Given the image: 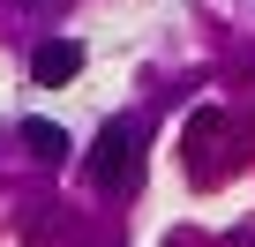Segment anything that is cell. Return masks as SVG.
Returning <instances> with one entry per match:
<instances>
[{
  "mask_svg": "<svg viewBox=\"0 0 255 247\" xmlns=\"http://www.w3.org/2000/svg\"><path fill=\"white\" fill-rule=\"evenodd\" d=\"M30 75H38L45 90H53V82H75V75H83V45H75V38H45V45L30 53Z\"/></svg>",
  "mask_w": 255,
  "mask_h": 247,
  "instance_id": "7a4b0ae2",
  "label": "cell"
},
{
  "mask_svg": "<svg viewBox=\"0 0 255 247\" xmlns=\"http://www.w3.org/2000/svg\"><path fill=\"white\" fill-rule=\"evenodd\" d=\"M210 143H218V105L188 112V165H195V172H210Z\"/></svg>",
  "mask_w": 255,
  "mask_h": 247,
  "instance_id": "277c9868",
  "label": "cell"
},
{
  "mask_svg": "<svg viewBox=\"0 0 255 247\" xmlns=\"http://www.w3.org/2000/svg\"><path fill=\"white\" fill-rule=\"evenodd\" d=\"M90 180H98L105 195L135 180V120H105V128H98V143H90Z\"/></svg>",
  "mask_w": 255,
  "mask_h": 247,
  "instance_id": "6da1fadb",
  "label": "cell"
},
{
  "mask_svg": "<svg viewBox=\"0 0 255 247\" xmlns=\"http://www.w3.org/2000/svg\"><path fill=\"white\" fill-rule=\"evenodd\" d=\"M23 143H30V158H45V165H60L68 158V128H60V120H23Z\"/></svg>",
  "mask_w": 255,
  "mask_h": 247,
  "instance_id": "3957f363",
  "label": "cell"
}]
</instances>
